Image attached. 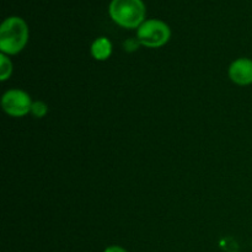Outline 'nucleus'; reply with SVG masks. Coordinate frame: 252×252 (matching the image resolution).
Masks as SVG:
<instances>
[{
  "label": "nucleus",
  "mask_w": 252,
  "mask_h": 252,
  "mask_svg": "<svg viewBox=\"0 0 252 252\" xmlns=\"http://www.w3.org/2000/svg\"><path fill=\"white\" fill-rule=\"evenodd\" d=\"M32 103L33 102L31 101L29 94L19 89L6 91L1 98L2 110L12 117L26 116L27 113L31 112Z\"/></svg>",
  "instance_id": "obj_4"
},
{
  "label": "nucleus",
  "mask_w": 252,
  "mask_h": 252,
  "mask_svg": "<svg viewBox=\"0 0 252 252\" xmlns=\"http://www.w3.org/2000/svg\"><path fill=\"white\" fill-rule=\"evenodd\" d=\"M229 76L238 85L246 86L252 84V59L239 58L229 66Z\"/></svg>",
  "instance_id": "obj_5"
},
{
  "label": "nucleus",
  "mask_w": 252,
  "mask_h": 252,
  "mask_svg": "<svg viewBox=\"0 0 252 252\" xmlns=\"http://www.w3.org/2000/svg\"><path fill=\"white\" fill-rule=\"evenodd\" d=\"M91 54L96 61H107L112 54V43L106 37H98L91 44Z\"/></svg>",
  "instance_id": "obj_6"
},
{
  "label": "nucleus",
  "mask_w": 252,
  "mask_h": 252,
  "mask_svg": "<svg viewBox=\"0 0 252 252\" xmlns=\"http://www.w3.org/2000/svg\"><path fill=\"white\" fill-rule=\"evenodd\" d=\"M29 41V26L24 19L10 16L0 26V51L2 54H17Z\"/></svg>",
  "instance_id": "obj_1"
},
{
  "label": "nucleus",
  "mask_w": 252,
  "mask_h": 252,
  "mask_svg": "<svg viewBox=\"0 0 252 252\" xmlns=\"http://www.w3.org/2000/svg\"><path fill=\"white\" fill-rule=\"evenodd\" d=\"M103 252H128L126 249L121 248V246H110V248L106 249Z\"/></svg>",
  "instance_id": "obj_9"
},
{
  "label": "nucleus",
  "mask_w": 252,
  "mask_h": 252,
  "mask_svg": "<svg viewBox=\"0 0 252 252\" xmlns=\"http://www.w3.org/2000/svg\"><path fill=\"white\" fill-rule=\"evenodd\" d=\"M171 37V30L166 22L158 19L145 20L137 31V41L148 48H159L166 44Z\"/></svg>",
  "instance_id": "obj_3"
},
{
  "label": "nucleus",
  "mask_w": 252,
  "mask_h": 252,
  "mask_svg": "<svg viewBox=\"0 0 252 252\" xmlns=\"http://www.w3.org/2000/svg\"><path fill=\"white\" fill-rule=\"evenodd\" d=\"M12 73V63L6 54H0V80L5 81Z\"/></svg>",
  "instance_id": "obj_7"
},
{
  "label": "nucleus",
  "mask_w": 252,
  "mask_h": 252,
  "mask_svg": "<svg viewBox=\"0 0 252 252\" xmlns=\"http://www.w3.org/2000/svg\"><path fill=\"white\" fill-rule=\"evenodd\" d=\"M108 14L118 26L138 29L145 21L147 9L143 0H112Z\"/></svg>",
  "instance_id": "obj_2"
},
{
  "label": "nucleus",
  "mask_w": 252,
  "mask_h": 252,
  "mask_svg": "<svg viewBox=\"0 0 252 252\" xmlns=\"http://www.w3.org/2000/svg\"><path fill=\"white\" fill-rule=\"evenodd\" d=\"M48 112V106L46 105L42 101H34L32 103V108H31V113L37 118H42L47 115Z\"/></svg>",
  "instance_id": "obj_8"
}]
</instances>
